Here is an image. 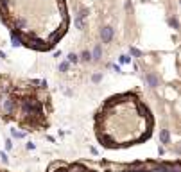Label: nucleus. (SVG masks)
<instances>
[{
	"label": "nucleus",
	"instance_id": "nucleus-1",
	"mask_svg": "<svg viewBox=\"0 0 181 172\" xmlns=\"http://www.w3.org/2000/svg\"><path fill=\"white\" fill-rule=\"evenodd\" d=\"M154 118L140 92L131 90L108 97L95 115V135L104 147H127L153 133Z\"/></svg>",
	"mask_w": 181,
	"mask_h": 172
},
{
	"label": "nucleus",
	"instance_id": "nucleus-2",
	"mask_svg": "<svg viewBox=\"0 0 181 172\" xmlns=\"http://www.w3.org/2000/svg\"><path fill=\"white\" fill-rule=\"evenodd\" d=\"M52 111V99L45 81L15 79L7 74L0 75V117L16 120L20 127L36 131L47 127Z\"/></svg>",
	"mask_w": 181,
	"mask_h": 172
}]
</instances>
